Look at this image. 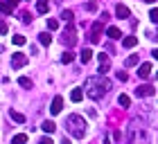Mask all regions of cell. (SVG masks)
<instances>
[{
    "instance_id": "cell-33",
    "label": "cell",
    "mask_w": 158,
    "mask_h": 144,
    "mask_svg": "<svg viewBox=\"0 0 158 144\" xmlns=\"http://www.w3.org/2000/svg\"><path fill=\"white\" fill-rule=\"evenodd\" d=\"M118 79L120 81H127V72H118Z\"/></svg>"
},
{
    "instance_id": "cell-22",
    "label": "cell",
    "mask_w": 158,
    "mask_h": 144,
    "mask_svg": "<svg viewBox=\"0 0 158 144\" xmlns=\"http://www.w3.org/2000/svg\"><path fill=\"white\" fill-rule=\"evenodd\" d=\"M109 68H111V61L109 59L99 61V74H102V77H104V72H109Z\"/></svg>"
},
{
    "instance_id": "cell-1",
    "label": "cell",
    "mask_w": 158,
    "mask_h": 144,
    "mask_svg": "<svg viewBox=\"0 0 158 144\" xmlns=\"http://www.w3.org/2000/svg\"><path fill=\"white\" fill-rule=\"evenodd\" d=\"M86 95H88L90 99H102L106 92L111 90V81L102 74H95V77H88L86 79V86H84Z\"/></svg>"
},
{
    "instance_id": "cell-5",
    "label": "cell",
    "mask_w": 158,
    "mask_h": 144,
    "mask_svg": "<svg viewBox=\"0 0 158 144\" xmlns=\"http://www.w3.org/2000/svg\"><path fill=\"white\" fill-rule=\"evenodd\" d=\"M16 5H18V0H0V14L9 16V14H14Z\"/></svg>"
},
{
    "instance_id": "cell-16",
    "label": "cell",
    "mask_w": 158,
    "mask_h": 144,
    "mask_svg": "<svg viewBox=\"0 0 158 144\" xmlns=\"http://www.w3.org/2000/svg\"><path fill=\"white\" fill-rule=\"evenodd\" d=\"M79 59H81V63L86 66V63H88V61L93 59V50H90V47H86V50H81V56H79Z\"/></svg>"
},
{
    "instance_id": "cell-32",
    "label": "cell",
    "mask_w": 158,
    "mask_h": 144,
    "mask_svg": "<svg viewBox=\"0 0 158 144\" xmlns=\"http://www.w3.org/2000/svg\"><path fill=\"white\" fill-rule=\"evenodd\" d=\"M86 9H88V11H97V2H88V5H86Z\"/></svg>"
},
{
    "instance_id": "cell-20",
    "label": "cell",
    "mask_w": 158,
    "mask_h": 144,
    "mask_svg": "<svg viewBox=\"0 0 158 144\" xmlns=\"http://www.w3.org/2000/svg\"><path fill=\"white\" fill-rule=\"evenodd\" d=\"M27 142V135L25 133H18V135H14L11 138V144H25Z\"/></svg>"
},
{
    "instance_id": "cell-15",
    "label": "cell",
    "mask_w": 158,
    "mask_h": 144,
    "mask_svg": "<svg viewBox=\"0 0 158 144\" xmlns=\"http://www.w3.org/2000/svg\"><path fill=\"white\" fill-rule=\"evenodd\" d=\"M36 11L39 14H48L50 11V2H48V0H39V2H36Z\"/></svg>"
},
{
    "instance_id": "cell-30",
    "label": "cell",
    "mask_w": 158,
    "mask_h": 144,
    "mask_svg": "<svg viewBox=\"0 0 158 144\" xmlns=\"http://www.w3.org/2000/svg\"><path fill=\"white\" fill-rule=\"evenodd\" d=\"M20 18H23V23H32V16H30L27 11H23V14H20Z\"/></svg>"
},
{
    "instance_id": "cell-4",
    "label": "cell",
    "mask_w": 158,
    "mask_h": 144,
    "mask_svg": "<svg viewBox=\"0 0 158 144\" xmlns=\"http://www.w3.org/2000/svg\"><path fill=\"white\" fill-rule=\"evenodd\" d=\"M27 61H30V59H27V54H23V52H16V54L11 56V68H14V70H18V68L27 66Z\"/></svg>"
},
{
    "instance_id": "cell-28",
    "label": "cell",
    "mask_w": 158,
    "mask_h": 144,
    "mask_svg": "<svg viewBox=\"0 0 158 144\" xmlns=\"http://www.w3.org/2000/svg\"><path fill=\"white\" fill-rule=\"evenodd\" d=\"M14 45H25V36L23 34H14Z\"/></svg>"
},
{
    "instance_id": "cell-23",
    "label": "cell",
    "mask_w": 158,
    "mask_h": 144,
    "mask_svg": "<svg viewBox=\"0 0 158 144\" xmlns=\"http://www.w3.org/2000/svg\"><path fill=\"white\" fill-rule=\"evenodd\" d=\"M138 61H140L138 56H135V54H131V56H129V59L124 61V66H127V68H133V66H138Z\"/></svg>"
},
{
    "instance_id": "cell-25",
    "label": "cell",
    "mask_w": 158,
    "mask_h": 144,
    "mask_svg": "<svg viewBox=\"0 0 158 144\" xmlns=\"http://www.w3.org/2000/svg\"><path fill=\"white\" fill-rule=\"evenodd\" d=\"M48 30H50V32L59 30V20H54V18H48Z\"/></svg>"
},
{
    "instance_id": "cell-2",
    "label": "cell",
    "mask_w": 158,
    "mask_h": 144,
    "mask_svg": "<svg viewBox=\"0 0 158 144\" xmlns=\"http://www.w3.org/2000/svg\"><path fill=\"white\" fill-rule=\"evenodd\" d=\"M66 128H68V133L73 135V138L81 140L84 135H86V119L81 117V115H68V119H66Z\"/></svg>"
},
{
    "instance_id": "cell-9",
    "label": "cell",
    "mask_w": 158,
    "mask_h": 144,
    "mask_svg": "<svg viewBox=\"0 0 158 144\" xmlns=\"http://www.w3.org/2000/svg\"><path fill=\"white\" fill-rule=\"evenodd\" d=\"M61 108H63V99H61V97H54V99H52V106H50V113H52V115H59Z\"/></svg>"
},
{
    "instance_id": "cell-18",
    "label": "cell",
    "mask_w": 158,
    "mask_h": 144,
    "mask_svg": "<svg viewBox=\"0 0 158 144\" xmlns=\"http://www.w3.org/2000/svg\"><path fill=\"white\" fill-rule=\"evenodd\" d=\"M9 117L14 122H18V124H25V115L23 113H16V110H9Z\"/></svg>"
},
{
    "instance_id": "cell-34",
    "label": "cell",
    "mask_w": 158,
    "mask_h": 144,
    "mask_svg": "<svg viewBox=\"0 0 158 144\" xmlns=\"http://www.w3.org/2000/svg\"><path fill=\"white\" fill-rule=\"evenodd\" d=\"M0 34H7V23H0Z\"/></svg>"
},
{
    "instance_id": "cell-13",
    "label": "cell",
    "mask_w": 158,
    "mask_h": 144,
    "mask_svg": "<svg viewBox=\"0 0 158 144\" xmlns=\"http://www.w3.org/2000/svg\"><path fill=\"white\" fill-rule=\"evenodd\" d=\"M41 128H43L45 133H50V135H52V133L56 131V124H54V122H50V119H45V122L41 124Z\"/></svg>"
},
{
    "instance_id": "cell-27",
    "label": "cell",
    "mask_w": 158,
    "mask_h": 144,
    "mask_svg": "<svg viewBox=\"0 0 158 144\" xmlns=\"http://www.w3.org/2000/svg\"><path fill=\"white\" fill-rule=\"evenodd\" d=\"M73 59H75V54H73V52H63L61 63H73Z\"/></svg>"
},
{
    "instance_id": "cell-10",
    "label": "cell",
    "mask_w": 158,
    "mask_h": 144,
    "mask_svg": "<svg viewBox=\"0 0 158 144\" xmlns=\"http://www.w3.org/2000/svg\"><path fill=\"white\" fill-rule=\"evenodd\" d=\"M135 95H138V97H152L154 88H152V86H138V88H135Z\"/></svg>"
},
{
    "instance_id": "cell-19",
    "label": "cell",
    "mask_w": 158,
    "mask_h": 144,
    "mask_svg": "<svg viewBox=\"0 0 158 144\" xmlns=\"http://www.w3.org/2000/svg\"><path fill=\"white\" fill-rule=\"evenodd\" d=\"M118 104H120L122 108H129V106H131V97H129V95H120V97H118Z\"/></svg>"
},
{
    "instance_id": "cell-35",
    "label": "cell",
    "mask_w": 158,
    "mask_h": 144,
    "mask_svg": "<svg viewBox=\"0 0 158 144\" xmlns=\"http://www.w3.org/2000/svg\"><path fill=\"white\" fill-rule=\"evenodd\" d=\"M152 54H154V59H156V61H158V47H156V50H154V52H152Z\"/></svg>"
},
{
    "instance_id": "cell-21",
    "label": "cell",
    "mask_w": 158,
    "mask_h": 144,
    "mask_svg": "<svg viewBox=\"0 0 158 144\" xmlns=\"http://www.w3.org/2000/svg\"><path fill=\"white\" fill-rule=\"evenodd\" d=\"M39 41H41V45H50V43H52V36L48 32H43V34H39Z\"/></svg>"
},
{
    "instance_id": "cell-6",
    "label": "cell",
    "mask_w": 158,
    "mask_h": 144,
    "mask_svg": "<svg viewBox=\"0 0 158 144\" xmlns=\"http://www.w3.org/2000/svg\"><path fill=\"white\" fill-rule=\"evenodd\" d=\"M102 30H104V23L102 20H97L95 25H93V30H90V43H99V36H102Z\"/></svg>"
},
{
    "instance_id": "cell-14",
    "label": "cell",
    "mask_w": 158,
    "mask_h": 144,
    "mask_svg": "<svg viewBox=\"0 0 158 144\" xmlns=\"http://www.w3.org/2000/svg\"><path fill=\"white\" fill-rule=\"evenodd\" d=\"M70 99H73L75 104H79V102L84 99V90H81V88H75L73 92H70Z\"/></svg>"
},
{
    "instance_id": "cell-7",
    "label": "cell",
    "mask_w": 158,
    "mask_h": 144,
    "mask_svg": "<svg viewBox=\"0 0 158 144\" xmlns=\"http://www.w3.org/2000/svg\"><path fill=\"white\" fill-rule=\"evenodd\" d=\"M63 43H66L68 47H73L75 43H77V34H75L73 27H68V30H66V34H63Z\"/></svg>"
},
{
    "instance_id": "cell-3",
    "label": "cell",
    "mask_w": 158,
    "mask_h": 144,
    "mask_svg": "<svg viewBox=\"0 0 158 144\" xmlns=\"http://www.w3.org/2000/svg\"><path fill=\"white\" fill-rule=\"evenodd\" d=\"M129 142L131 144H152V138H149V133L145 131V128H140L133 122V126L129 128Z\"/></svg>"
},
{
    "instance_id": "cell-12",
    "label": "cell",
    "mask_w": 158,
    "mask_h": 144,
    "mask_svg": "<svg viewBox=\"0 0 158 144\" xmlns=\"http://www.w3.org/2000/svg\"><path fill=\"white\" fill-rule=\"evenodd\" d=\"M106 36H109L111 41H118V38H122V32L118 27H109V30H106Z\"/></svg>"
},
{
    "instance_id": "cell-26",
    "label": "cell",
    "mask_w": 158,
    "mask_h": 144,
    "mask_svg": "<svg viewBox=\"0 0 158 144\" xmlns=\"http://www.w3.org/2000/svg\"><path fill=\"white\" fill-rule=\"evenodd\" d=\"M18 83L23 86V88H32V79H30V77H20Z\"/></svg>"
},
{
    "instance_id": "cell-24",
    "label": "cell",
    "mask_w": 158,
    "mask_h": 144,
    "mask_svg": "<svg viewBox=\"0 0 158 144\" xmlns=\"http://www.w3.org/2000/svg\"><path fill=\"white\" fill-rule=\"evenodd\" d=\"M61 18H63V20H66V23H73V18H75V14H73V11H70V9H63V11H61Z\"/></svg>"
},
{
    "instance_id": "cell-11",
    "label": "cell",
    "mask_w": 158,
    "mask_h": 144,
    "mask_svg": "<svg viewBox=\"0 0 158 144\" xmlns=\"http://www.w3.org/2000/svg\"><path fill=\"white\" fill-rule=\"evenodd\" d=\"M115 14H118V18H129V16H131V11H129L127 5H118L115 7Z\"/></svg>"
},
{
    "instance_id": "cell-31",
    "label": "cell",
    "mask_w": 158,
    "mask_h": 144,
    "mask_svg": "<svg viewBox=\"0 0 158 144\" xmlns=\"http://www.w3.org/2000/svg\"><path fill=\"white\" fill-rule=\"evenodd\" d=\"M39 144H54V142H52V138H48V135H45V138L39 140Z\"/></svg>"
},
{
    "instance_id": "cell-36",
    "label": "cell",
    "mask_w": 158,
    "mask_h": 144,
    "mask_svg": "<svg viewBox=\"0 0 158 144\" xmlns=\"http://www.w3.org/2000/svg\"><path fill=\"white\" fill-rule=\"evenodd\" d=\"M61 144H70V140H68V138H63V140H61Z\"/></svg>"
},
{
    "instance_id": "cell-17",
    "label": "cell",
    "mask_w": 158,
    "mask_h": 144,
    "mask_svg": "<svg viewBox=\"0 0 158 144\" xmlns=\"http://www.w3.org/2000/svg\"><path fill=\"white\" fill-rule=\"evenodd\" d=\"M122 45L124 47H135L138 45V38H135V36H127V38H122Z\"/></svg>"
},
{
    "instance_id": "cell-8",
    "label": "cell",
    "mask_w": 158,
    "mask_h": 144,
    "mask_svg": "<svg viewBox=\"0 0 158 144\" xmlns=\"http://www.w3.org/2000/svg\"><path fill=\"white\" fill-rule=\"evenodd\" d=\"M138 77H140V79H149V77H152V63H140Z\"/></svg>"
},
{
    "instance_id": "cell-29",
    "label": "cell",
    "mask_w": 158,
    "mask_h": 144,
    "mask_svg": "<svg viewBox=\"0 0 158 144\" xmlns=\"http://www.w3.org/2000/svg\"><path fill=\"white\" fill-rule=\"evenodd\" d=\"M149 18H152L154 23H158V9H152V11H149Z\"/></svg>"
}]
</instances>
